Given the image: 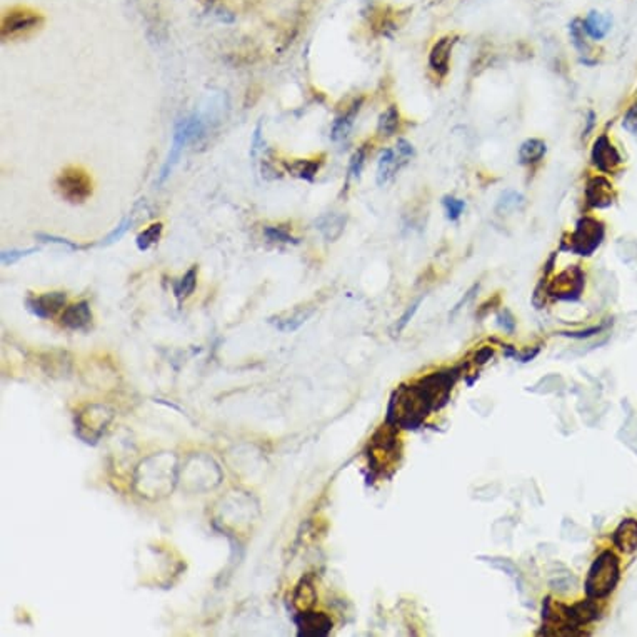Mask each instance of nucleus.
I'll return each instance as SVG.
<instances>
[{
    "instance_id": "obj_1",
    "label": "nucleus",
    "mask_w": 637,
    "mask_h": 637,
    "mask_svg": "<svg viewBox=\"0 0 637 637\" xmlns=\"http://www.w3.org/2000/svg\"><path fill=\"white\" fill-rule=\"evenodd\" d=\"M454 382V371H447L427 376L415 385L399 387L390 399L387 424L405 429L419 426L431 410L442 407L447 402Z\"/></svg>"
},
{
    "instance_id": "obj_2",
    "label": "nucleus",
    "mask_w": 637,
    "mask_h": 637,
    "mask_svg": "<svg viewBox=\"0 0 637 637\" xmlns=\"http://www.w3.org/2000/svg\"><path fill=\"white\" fill-rule=\"evenodd\" d=\"M621 577L619 559L614 552L604 551L599 558L594 560L586 579V594L587 597L604 599L614 591Z\"/></svg>"
},
{
    "instance_id": "obj_3",
    "label": "nucleus",
    "mask_w": 637,
    "mask_h": 637,
    "mask_svg": "<svg viewBox=\"0 0 637 637\" xmlns=\"http://www.w3.org/2000/svg\"><path fill=\"white\" fill-rule=\"evenodd\" d=\"M204 129H205L204 120H202L201 115H197V114L186 117V119H182L181 122H179V124L176 125V132H174L171 152H169V157H167V160H165L162 171H160L159 184H162L165 179L171 176L174 165L177 164L179 159H181L182 150L186 149L187 144L193 142L197 137H201L202 134H204Z\"/></svg>"
},
{
    "instance_id": "obj_4",
    "label": "nucleus",
    "mask_w": 637,
    "mask_h": 637,
    "mask_svg": "<svg viewBox=\"0 0 637 637\" xmlns=\"http://www.w3.org/2000/svg\"><path fill=\"white\" fill-rule=\"evenodd\" d=\"M604 239V225L594 217H584L575 225L574 232L568 240V251L577 254V256H591Z\"/></svg>"
},
{
    "instance_id": "obj_5",
    "label": "nucleus",
    "mask_w": 637,
    "mask_h": 637,
    "mask_svg": "<svg viewBox=\"0 0 637 637\" xmlns=\"http://www.w3.org/2000/svg\"><path fill=\"white\" fill-rule=\"evenodd\" d=\"M60 196L70 204H82L92 196V179L80 167H67L57 177Z\"/></svg>"
},
{
    "instance_id": "obj_6",
    "label": "nucleus",
    "mask_w": 637,
    "mask_h": 637,
    "mask_svg": "<svg viewBox=\"0 0 637 637\" xmlns=\"http://www.w3.org/2000/svg\"><path fill=\"white\" fill-rule=\"evenodd\" d=\"M44 23V17L39 12L30 9L18 7L12 9L2 18V39H13V37L23 35L27 32L37 29Z\"/></svg>"
},
{
    "instance_id": "obj_7",
    "label": "nucleus",
    "mask_w": 637,
    "mask_h": 637,
    "mask_svg": "<svg viewBox=\"0 0 637 637\" xmlns=\"http://www.w3.org/2000/svg\"><path fill=\"white\" fill-rule=\"evenodd\" d=\"M584 289V274L579 267H573L559 274L549 286V294L563 300H574Z\"/></svg>"
},
{
    "instance_id": "obj_8",
    "label": "nucleus",
    "mask_w": 637,
    "mask_h": 637,
    "mask_svg": "<svg viewBox=\"0 0 637 637\" xmlns=\"http://www.w3.org/2000/svg\"><path fill=\"white\" fill-rule=\"evenodd\" d=\"M297 636L299 637H324L332 629V621L324 612L300 611L295 616Z\"/></svg>"
},
{
    "instance_id": "obj_9",
    "label": "nucleus",
    "mask_w": 637,
    "mask_h": 637,
    "mask_svg": "<svg viewBox=\"0 0 637 637\" xmlns=\"http://www.w3.org/2000/svg\"><path fill=\"white\" fill-rule=\"evenodd\" d=\"M67 302V295L64 292H47V294L27 297L26 305L35 317L50 319L64 308Z\"/></svg>"
},
{
    "instance_id": "obj_10",
    "label": "nucleus",
    "mask_w": 637,
    "mask_h": 637,
    "mask_svg": "<svg viewBox=\"0 0 637 637\" xmlns=\"http://www.w3.org/2000/svg\"><path fill=\"white\" fill-rule=\"evenodd\" d=\"M591 157L592 164L596 165L601 172H614L622 164L619 152H617V149L611 144V140L607 139V135L597 137V140L594 142Z\"/></svg>"
},
{
    "instance_id": "obj_11",
    "label": "nucleus",
    "mask_w": 637,
    "mask_h": 637,
    "mask_svg": "<svg viewBox=\"0 0 637 637\" xmlns=\"http://www.w3.org/2000/svg\"><path fill=\"white\" fill-rule=\"evenodd\" d=\"M456 44V37H442L434 44L431 54H429V65L431 69L441 77L449 72V62H451V54L452 47Z\"/></svg>"
},
{
    "instance_id": "obj_12",
    "label": "nucleus",
    "mask_w": 637,
    "mask_h": 637,
    "mask_svg": "<svg viewBox=\"0 0 637 637\" xmlns=\"http://www.w3.org/2000/svg\"><path fill=\"white\" fill-rule=\"evenodd\" d=\"M60 324L70 330H86L92 324V310L87 300L75 302L64 310Z\"/></svg>"
},
{
    "instance_id": "obj_13",
    "label": "nucleus",
    "mask_w": 637,
    "mask_h": 637,
    "mask_svg": "<svg viewBox=\"0 0 637 637\" xmlns=\"http://www.w3.org/2000/svg\"><path fill=\"white\" fill-rule=\"evenodd\" d=\"M586 199L589 205L597 207V209L611 205L612 201H614L611 182L606 181L604 177L591 179L586 187Z\"/></svg>"
},
{
    "instance_id": "obj_14",
    "label": "nucleus",
    "mask_w": 637,
    "mask_h": 637,
    "mask_svg": "<svg viewBox=\"0 0 637 637\" xmlns=\"http://www.w3.org/2000/svg\"><path fill=\"white\" fill-rule=\"evenodd\" d=\"M407 162L400 157L395 149H384L379 155V162H377V184L379 186H385L387 182L393 179L402 165Z\"/></svg>"
},
{
    "instance_id": "obj_15",
    "label": "nucleus",
    "mask_w": 637,
    "mask_h": 637,
    "mask_svg": "<svg viewBox=\"0 0 637 637\" xmlns=\"http://www.w3.org/2000/svg\"><path fill=\"white\" fill-rule=\"evenodd\" d=\"M612 542L617 549L624 554H632L637 551V521L636 519H626L622 521L612 534Z\"/></svg>"
},
{
    "instance_id": "obj_16",
    "label": "nucleus",
    "mask_w": 637,
    "mask_h": 637,
    "mask_svg": "<svg viewBox=\"0 0 637 637\" xmlns=\"http://www.w3.org/2000/svg\"><path fill=\"white\" fill-rule=\"evenodd\" d=\"M362 102H364L362 97L354 101L352 106L349 107L341 117H337L336 122H334L332 130H330V139H332L334 142H341V140H344L349 134H351L354 120H356L359 111H361Z\"/></svg>"
},
{
    "instance_id": "obj_17",
    "label": "nucleus",
    "mask_w": 637,
    "mask_h": 637,
    "mask_svg": "<svg viewBox=\"0 0 637 637\" xmlns=\"http://www.w3.org/2000/svg\"><path fill=\"white\" fill-rule=\"evenodd\" d=\"M315 225H317L315 229H319V232L324 235V239L327 240V242H334V240H337L344 232V227H346V215L330 212V214L319 217Z\"/></svg>"
},
{
    "instance_id": "obj_18",
    "label": "nucleus",
    "mask_w": 637,
    "mask_h": 637,
    "mask_svg": "<svg viewBox=\"0 0 637 637\" xmlns=\"http://www.w3.org/2000/svg\"><path fill=\"white\" fill-rule=\"evenodd\" d=\"M582 23L589 37H592L594 40H601L607 35V32L611 30L612 18L609 16H602L601 12L592 11L587 13V17L584 18Z\"/></svg>"
},
{
    "instance_id": "obj_19",
    "label": "nucleus",
    "mask_w": 637,
    "mask_h": 637,
    "mask_svg": "<svg viewBox=\"0 0 637 637\" xmlns=\"http://www.w3.org/2000/svg\"><path fill=\"white\" fill-rule=\"evenodd\" d=\"M286 171L294 176L297 179H302V181H314V177L317 176L319 169H320V162L317 160H308V159H295L291 160V162H284Z\"/></svg>"
},
{
    "instance_id": "obj_20",
    "label": "nucleus",
    "mask_w": 637,
    "mask_h": 637,
    "mask_svg": "<svg viewBox=\"0 0 637 637\" xmlns=\"http://www.w3.org/2000/svg\"><path fill=\"white\" fill-rule=\"evenodd\" d=\"M547 152L546 142L541 139H527L519 147V162L522 165H531L539 162Z\"/></svg>"
},
{
    "instance_id": "obj_21",
    "label": "nucleus",
    "mask_w": 637,
    "mask_h": 637,
    "mask_svg": "<svg viewBox=\"0 0 637 637\" xmlns=\"http://www.w3.org/2000/svg\"><path fill=\"white\" fill-rule=\"evenodd\" d=\"M196 286H197V267L193 266L184 274L176 284H174V295H176L179 304H182V300H186L187 297H191L193 294Z\"/></svg>"
},
{
    "instance_id": "obj_22",
    "label": "nucleus",
    "mask_w": 637,
    "mask_h": 637,
    "mask_svg": "<svg viewBox=\"0 0 637 637\" xmlns=\"http://www.w3.org/2000/svg\"><path fill=\"white\" fill-rule=\"evenodd\" d=\"M400 122V114H399V108L395 106L387 107L384 112L379 115V122H377V132L380 135H394L395 130H398Z\"/></svg>"
},
{
    "instance_id": "obj_23",
    "label": "nucleus",
    "mask_w": 637,
    "mask_h": 637,
    "mask_svg": "<svg viewBox=\"0 0 637 637\" xmlns=\"http://www.w3.org/2000/svg\"><path fill=\"white\" fill-rule=\"evenodd\" d=\"M524 205H526V199H524V196H521V193L516 191H506L501 197H499L497 205H495V210H497V214L504 215V214H511V212H516V210H522Z\"/></svg>"
},
{
    "instance_id": "obj_24",
    "label": "nucleus",
    "mask_w": 637,
    "mask_h": 637,
    "mask_svg": "<svg viewBox=\"0 0 637 637\" xmlns=\"http://www.w3.org/2000/svg\"><path fill=\"white\" fill-rule=\"evenodd\" d=\"M162 232H164V224L162 222L150 224L147 229L142 230V232L137 235V239H135L137 249H139V251H142V252L149 251V249L152 247V245H155V244L159 242L160 237H162Z\"/></svg>"
},
{
    "instance_id": "obj_25",
    "label": "nucleus",
    "mask_w": 637,
    "mask_h": 637,
    "mask_svg": "<svg viewBox=\"0 0 637 637\" xmlns=\"http://www.w3.org/2000/svg\"><path fill=\"white\" fill-rule=\"evenodd\" d=\"M315 602V591L314 586L309 582L308 579H302L300 584L297 586L294 592V604L300 611H309Z\"/></svg>"
},
{
    "instance_id": "obj_26",
    "label": "nucleus",
    "mask_w": 637,
    "mask_h": 637,
    "mask_svg": "<svg viewBox=\"0 0 637 637\" xmlns=\"http://www.w3.org/2000/svg\"><path fill=\"white\" fill-rule=\"evenodd\" d=\"M569 32H570V39H573V44L575 49H577L579 54L587 55L589 50H591V47H589V44H587V37H586L587 32H586V29H584L582 21L575 18V21L570 22Z\"/></svg>"
},
{
    "instance_id": "obj_27",
    "label": "nucleus",
    "mask_w": 637,
    "mask_h": 637,
    "mask_svg": "<svg viewBox=\"0 0 637 637\" xmlns=\"http://www.w3.org/2000/svg\"><path fill=\"white\" fill-rule=\"evenodd\" d=\"M264 235L271 240V242H282V244H299V240L292 237L289 230L286 227H277V225H267L264 227Z\"/></svg>"
},
{
    "instance_id": "obj_28",
    "label": "nucleus",
    "mask_w": 637,
    "mask_h": 637,
    "mask_svg": "<svg viewBox=\"0 0 637 637\" xmlns=\"http://www.w3.org/2000/svg\"><path fill=\"white\" fill-rule=\"evenodd\" d=\"M366 159H367V147H366V145H361V147L356 150V154L352 155L351 164H349V176H347V179H359V177H361V172H362V169H364Z\"/></svg>"
},
{
    "instance_id": "obj_29",
    "label": "nucleus",
    "mask_w": 637,
    "mask_h": 637,
    "mask_svg": "<svg viewBox=\"0 0 637 637\" xmlns=\"http://www.w3.org/2000/svg\"><path fill=\"white\" fill-rule=\"evenodd\" d=\"M35 252H39V249H37V247L12 249V251H2V254H0V261H2L4 266H12V264L18 262V261H21V259L27 257V256H32V254H35Z\"/></svg>"
},
{
    "instance_id": "obj_30",
    "label": "nucleus",
    "mask_w": 637,
    "mask_h": 637,
    "mask_svg": "<svg viewBox=\"0 0 637 637\" xmlns=\"http://www.w3.org/2000/svg\"><path fill=\"white\" fill-rule=\"evenodd\" d=\"M35 237L39 239V240H42V242H47V244L65 245V247H69L70 251H82V249L87 247V245H80L77 242H72V240H69V239H65V237H59V235H54V234L39 232V234L35 235Z\"/></svg>"
},
{
    "instance_id": "obj_31",
    "label": "nucleus",
    "mask_w": 637,
    "mask_h": 637,
    "mask_svg": "<svg viewBox=\"0 0 637 637\" xmlns=\"http://www.w3.org/2000/svg\"><path fill=\"white\" fill-rule=\"evenodd\" d=\"M444 209H446L447 219L457 220L462 215V212H464L466 204H464V201L447 196V197H444Z\"/></svg>"
},
{
    "instance_id": "obj_32",
    "label": "nucleus",
    "mask_w": 637,
    "mask_h": 637,
    "mask_svg": "<svg viewBox=\"0 0 637 637\" xmlns=\"http://www.w3.org/2000/svg\"><path fill=\"white\" fill-rule=\"evenodd\" d=\"M310 315H312V310H308V312L300 310V312H297L294 317H291V319H287V320H282L281 324H277V327H279L281 330H284V332H289V330H295V329H299L300 325L305 322V319L310 317Z\"/></svg>"
},
{
    "instance_id": "obj_33",
    "label": "nucleus",
    "mask_w": 637,
    "mask_h": 637,
    "mask_svg": "<svg viewBox=\"0 0 637 637\" xmlns=\"http://www.w3.org/2000/svg\"><path fill=\"white\" fill-rule=\"evenodd\" d=\"M130 225H132V220H130V219H124V220H122V222L119 224V227L112 230V232L108 234L107 237L102 240V244H103V245H111V244L117 242V240H120V239L125 235L127 230H129Z\"/></svg>"
},
{
    "instance_id": "obj_34",
    "label": "nucleus",
    "mask_w": 637,
    "mask_h": 637,
    "mask_svg": "<svg viewBox=\"0 0 637 637\" xmlns=\"http://www.w3.org/2000/svg\"><path fill=\"white\" fill-rule=\"evenodd\" d=\"M622 127L626 130H629L631 134H637V102L632 103L629 111L626 112L624 120H622Z\"/></svg>"
},
{
    "instance_id": "obj_35",
    "label": "nucleus",
    "mask_w": 637,
    "mask_h": 637,
    "mask_svg": "<svg viewBox=\"0 0 637 637\" xmlns=\"http://www.w3.org/2000/svg\"><path fill=\"white\" fill-rule=\"evenodd\" d=\"M419 304H421V302H415V304H414V305H410V308H409L407 310H405V314L402 315V317H400V319H399V324H398V325H395V329H398V332H399V330H402V329L405 327V325H407V322H409V320H410V319H412V315L415 314V310H417Z\"/></svg>"
},
{
    "instance_id": "obj_36",
    "label": "nucleus",
    "mask_w": 637,
    "mask_h": 637,
    "mask_svg": "<svg viewBox=\"0 0 637 637\" xmlns=\"http://www.w3.org/2000/svg\"><path fill=\"white\" fill-rule=\"evenodd\" d=\"M261 124H259L257 127H256V130H254V137H252V149H251V154H252V157L254 155L257 154V150L261 149V145L264 144V140H262V137H261Z\"/></svg>"
},
{
    "instance_id": "obj_37",
    "label": "nucleus",
    "mask_w": 637,
    "mask_h": 637,
    "mask_svg": "<svg viewBox=\"0 0 637 637\" xmlns=\"http://www.w3.org/2000/svg\"><path fill=\"white\" fill-rule=\"evenodd\" d=\"M592 124H594V114L592 112H589V120H587V129H586V135L589 134V130L592 129Z\"/></svg>"
}]
</instances>
